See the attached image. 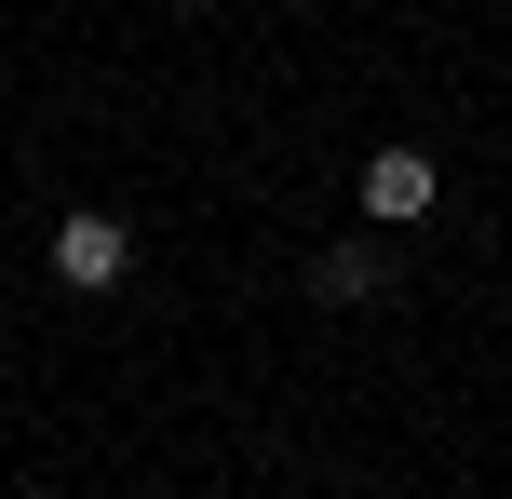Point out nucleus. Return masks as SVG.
<instances>
[{
    "label": "nucleus",
    "instance_id": "obj_1",
    "mask_svg": "<svg viewBox=\"0 0 512 499\" xmlns=\"http://www.w3.org/2000/svg\"><path fill=\"white\" fill-rule=\"evenodd\" d=\"M122 270H135V230H122V216H95V203L54 216V284H68V297H108Z\"/></svg>",
    "mask_w": 512,
    "mask_h": 499
},
{
    "label": "nucleus",
    "instance_id": "obj_3",
    "mask_svg": "<svg viewBox=\"0 0 512 499\" xmlns=\"http://www.w3.org/2000/svg\"><path fill=\"white\" fill-rule=\"evenodd\" d=\"M310 284H324V297H378V243H324Z\"/></svg>",
    "mask_w": 512,
    "mask_h": 499
},
{
    "label": "nucleus",
    "instance_id": "obj_2",
    "mask_svg": "<svg viewBox=\"0 0 512 499\" xmlns=\"http://www.w3.org/2000/svg\"><path fill=\"white\" fill-rule=\"evenodd\" d=\"M432 203H445V162L432 149H378V162H364V216H378V230H418Z\"/></svg>",
    "mask_w": 512,
    "mask_h": 499
}]
</instances>
